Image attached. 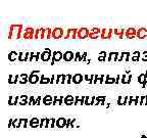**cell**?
Segmentation results:
<instances>
[{
    "label": "cell",
    "mask_w": 147,
    "mask_h": 138,
    "mask_svg": "<svg viewBox=\"0 0 147 138\" xmlns=\"http://www.w3.org/2000/svg\"><path fill=\"white\" fill-rule=\"evenodd\" d=\"M24 27L21 24L18 25H10L8 31V39L10 40H18L23 38L24 34Z\"/></svg>",
    "instance_id": "6da1fadb"
},
{
    "label": "cell",
    "mask_w": 147,
    "mask_h": 138,
    "mask_svg": "<svg viewBox=\"0 0 147 138\" xmlns=\"http://www.w3.org/2000/svg\"><path fill=\"white\" fill-rule=\"evenodd\" d=\"M35 30L34 28L32 27H27L24 31V34H23V39L26 40H32L35 38Z\"/></svg>",
    "instance_id": "7a4b0ae2"
},
{
    "label": "cell",
    "mask_w": 147,
    "mask_h": 138,
    "mask_svg": "<svg viewBox=\"0 0 147 138\" xmlns=\"http://www.w3.org/2000/svg\"><path fill=\"white\" fill-rule=\"evenodd\" d=\"M113 35V29H111V28H103V29H101V36H100L101 39L109 40L111 39Z\"/></svg>",
    "instance_id": "3957f363"
},
{
    "label": "cell",
    "mask_w": 147,
    "mask_h": 138,
    "mask_svg": "<svg viewBox=\"0 0 147 138\" xmlns=\"http://www.w3.org/2000/svg\"><path fill=\"white\" fill-rule=\"evenodd\" d=\"M52 53H53V51H51L48 47H46L43 52L41 53V60L44 62H51V60H52Z\"/></svg>",
    "instance_id": "277c9868"
},
{
    "label": "cell",
    "mask_w": 147,
    "mask_h": 138,
    "mask_svg": "<svg viewBox=\"0 0 147 138\" xmlns=\"http://www.w3.org/2000/svg\"><path fill=\"white\" fill-rule=\"evenodd\" d=\"M78 30L76 28H69L67 30V33L64 35V39H77V36H78Z\"/></svg>",
    "instance_id": "5b68a950"
},
{
    "label": "cell",
    "mask_w": 147,
    "mask_h": 138,
    "mask_svg": "<svg viewBox=\"0 0 147 138\" xmlns=\"http://www.w3.org/2000/svg\"><path fill=\"white\" fill-rule=\"evenodd\" d=\"M40 71H33L32 73L30 74L29 76V83L34 85V84H37V83H40V78L41 77L39 76Z\"/></svg>",
    "instance_id": "8992f818"
},
{
    "label": "cell",
    "mask_w": 147,
    "mask_h": 138,
    "mask_svg": "<svg viewBox=\"0 0 147 138\" xmlns=\"http://www.w3.org/2000/svg\"><path fill=\"white\" fill-rule=\"evenodd\" d=\"M36 40L46 39V29L45 28H37L35 30V38Z\"/></svg>",
    "instance_id": "52a82bcc"
},
{
    "label": "cell",
    "mask_w": 147,
    "mask_h": 138,
    "mask_svg": "<svg viewBox=\"0 0 147 138\" xmlns=\"http://www.w3.org/2000/svg\"><path fill=\"white\" fill-rule=\"evenodd\" d=\"M64 31L62 28L60 27H56L54 28L52 30V38L53 39H60V38H62V37H64Z\"/></svg>",
    "instance_id": "ba28073f"
},
{
    "label": "cell",
    "mask_w": 147,
    "mask_h": 138,
    "mask_svg": "<svg viewBox=\"0 0 147 138\" xmlns=\"http://www.w3.org/2000/svg\"><path fill=\"white\" fill-rule=\"evenodd\" d=\"M89 34H90V30L88 28H80L78 30V36L77 38L78 39H86V38H89Z\"/></svg>",
    "instance_id": "9c48e42d"
},
{
    "label": "cell",
    "mask_w": 147,
    "mask_h": 138,
    "mask_svg": "<svg viewBox=\"0 0 147 138\" xmlns=\"http://www.w3.org/2000/svg\"><path fill=\"white\" fill-rule=\"evenodd\" d=\"M61 60H63V53H62L61 51H58V50L53 51V53H52V60L50 62V64H51V66H53L55 62H60Z\"/></svg>",
    "instance_id": "30bf717a"
},
{
    "label": "cell",
    "mask_w": 147,
    "mask_h": 138,
    "mask_svg": "<svg viewBox=\"0 0 147 138\" xmlns=\"http://www.w3.org/2000/svg\"><path fill=\"white\" fill-rule=\"evenodd\" d=\"M132 74L130 73V71H126V73L123 74L122 77H121V83L122 84H130L132 81Z\"/></svg>",
    "instance_id": "8fae6325"
},
{
    "label": "cell",
    "mask_w": 147,
    "mask_h": 138,
    "mask_svg": "<svg viewBox=\"0 0 147 138\" xmlns=\"http://www.w3.org/2000/svg\"><path fill=\"white\" fill-rule=\"evenodd\" d=\"M125 36L128 38V39H134L137 37V30L135 28H128L125 33Z\"/></svg>",
    "instance_id": "7c38bea8"
},
{
    "label": "cell",
    "mask_w": 147,
    "mask_h": 138,
    "mask_svg": "<svg viewBox=\"0 0 147 138\" xmlns=\"http://www.w3.org/2000/svg\"><path fill=\"white\" fill-rule=\"evenodd\" d=\"M119 54H121V53L117 52V51H115V52H113V51L109 52V53H108V55H107V62H119Z\"/></svg>",
    "instance_id": "4fadbf2b"
},
{
    "label": "cell",
    "mask_w": 147,
    "mask_h": 138,
    "mask_svg": "<svg viewBox=\"0 0 147 138\" xmlns=\"http://www.w3.org/2000/svg\"><path fill=\"white\" fill-rule=\"evenodd\" d=\"M75 54H76V53H74L73 51H71V50L65 51V52L63 53V60L67 62H71L73 60H75Z\"/></svg>",
    "instance_id": "5bb4252c"
},
{
    "label": "cell",
    "mask_w": 147,
    "mask_h": 138,
    "mask_svg": "<svg viewBox=\"0 0 147 138\" xmlns=\"http://www.w3.org/2000/svg\"><path fill=\"white\" fill-rule=\"evenodd\" d=\"M137 38L138 39H145V38H147L146 28H139V30H137Z\"/></svg>",
    "instance_id": "9a60e30c"
},
{
    "label": "cell",
    "mask_w": 147,
    "mask_h": 138,
    "mask_svg": "<svg viewBox=\"0 0 147 138\" xmlns=\"http://www.w3.org/2000/svg\"><path fill=\"white\" fill-rule=\"evenodd\" d=\"M30 60V52H18V62H29Z\"/></svg>",
    "instance_id": "2e32d148"
},
{
    "label": "cell",
    "mask_w": 147,
    "mask_h": 138,
    "mask_svg": "<svg viewBox=\"0 0 147 138\" xmlns=\"http://www.w3.org/2000/svg\"><path fill=\"white\" fill-rule=\"evenodd\" d=\"M67 119L63 117H60L56 120V127L57 128H64V127H67Z\"/></svg>",
    "instance_id": "e0dca14e"
},
{
    "label": "cell",
    "mask_w": 147,
    "mask_h": 138,
    "mask_svg": "<svg viewBox=\"0 0 147 138\" xmlns=\"http://www.w3.org/2000/svg\"><path fill=\"white\" fill-rule=\"evenodd\" d=\"M131 56H132L131 53L128 52V51H124V52H121V54H119V62H123V60H125V62H129Z\"/></svg>",
    "instance_id": "ac0fdd59"
},
{
    "label": "cell",
    "mask_w": 147,
    "mask_h": 138,
    "mask_svg": "<svg viewBox=\"0 0 147 138\" xmlns=\"http://www.w3.org/2000/svg\"><path fill=\"white\" fill-rule=\"evenodd\" d=\"M40 121L41 120H39L38 118H32L29 121V126L31 128H38V127H40Z\"/></svg>",
    "instance_id": "d6986e66"
},
{
    "label": "cell",
    "mask_w": 147,
    "mask_h": 138,
    "mask_svg": "<svg viewBox=\"0 0 147 138\" xmlns=\"http://www.w3.org/2000/svg\"><path fill=\"white\" fill-rule=\"evenodd\" d=\"M125 33H126V30L124 29H121V28H117V29H113V34L115 36H117L119 39H123Z\"/></svg>",
    "instance_id": "ffe728a7"
},
{
    "label": "cell",
    "mask_w": 147,
    "mask_h": 138,
    "mask_svg": "<svg viewBox=\"0 0 147 138\" xmlns=\"http://www.w3.org/2000/svg\"><path fill=\"white\" fill-rule=\"evenodd\" d=\"M138 83H139V84H141V85H142V87L143 88H145L146 87V74H140V75H139V76H138Z\"/></svg>",
    "instance_id": "44dd1931"
},
{
    "label": "cell",
    "mask_w": 147,
    "mask_h": 138,
    "mask_svg": "<svg viewBox=\"0 0 147 138\" xmlns=\"http://www.w3.org/2000/svg\"><path fill=\"white\" fill-rule=\"evenodd\" d=\"M53 96H51V95H45V96L42 98V102H43V104H45V106H50V104H53Z\"/></svg>",
    "instance_id": "7402d4cb"
},
{
    "label": "cell",
    "mask_w": 147,
    "mask_h": 138,
    "mask_svg": "<svg viewBox=\"0 0 147 138\" xmlns=\"http://www.w3.org/2000/svg\"><path fill=\"white\" fill-rule=\"evenodd\" d=\"M53 104L52 106H62L64 104V96H53Z\"/></svg>",
    "instance_id": "603a6c76"
},
{
    "label": "cell",
    "mask_w": 147,
    "mask_h": 138,
    "mask_svg": "<svg viewBox=\"0 0 147 138\" xmlns=\"http://www.w3.org/2000/svg\"><path fill=\"white\" fill-rule=\"evenodd\" d=\"M84 80V76L82 74H75L73 76V83L74 84H80Z\"/></svg>",
    "instance_id": "cb8c5ba5"
},
{
    "label": "cell",
    "mask_w": 147,
    "mask_h": 138,
    "mask_svg": "<svg viewBox=\"0 0 147 138\" xmlns=\"http://www.w3.org/2000/svg\"><path fill=\"white\" fill-rule=\"evenodd\" d=\"M20 83V75H9L8 76V84H16Z\"/></svg>",
    "instance_id": "d4e9b609"
},
{
    "label": "cell",
    "mask_w": 147,
    "mask_h": 138,
    "mask_svg": "<svg viewBox=\"0 0 147 138\" xmlns=\"http://www.w3.org/2000/svg\"><path fill=\"white\" fill-rule=\"evenodd\" d=\"M140 102V97L139 96H130L129 97V102L128 104H133V106H137Z\"/></svg>",
    "instance_id": "484cf974"
},
{
    "label": "cell",
    "mask_w": 147,
    "mask_h": 138,
    "mask_svg": "<svg viewBox=\"0 0 147 138\" xmlns=\"http://www.w3.org/2000/svg\"><path fill=\"white\" fill-rule=\"evenodd\" d=\"M29 76H30V75H28V74H26V73L21 74V75H20V84L24 85V84L29 83Z\"/></svg>",
    "instance_id": "4316f807"
},
{
    "label": "cell",
    "mask_w": 147,
    "mask_h": 138,
    "mask_svg": "<svg viewBox=\"0 0 147 138\" xmlns=\"http://www.w3.org/2000/svg\"><path fill=\"white\" fill-rule=\"evenodd\" d=\"M50 124V119L49 118H43L40 121V128H49Z\"/></svg>",
    "instance_id": "83f0119b"
},
{
    "label": "cell",
    "mask_w": 147,
    "mask_h": 138,
    "mask_svg": "<svg viewBox=\"0 0 147 138\" xmlns=\"http://www.w3.org/2000/svg\"><path fill=\"white\" fill-rule=\"evenodd\" d=\"M20 102V96H9L8 104L9 106H16Z\"/></svg>",
    "instance_id": "f1b7e54d"
},
{
    "label": "cell",
    "mask_w": 147,
    "mask_h": 138,
    "mask_svg": "<svg viewBox=\"0 0 147 138\" xmlns=\"http://www.w3.org/2000/svg\"><path fill=\"white\" fill-rule=\"evenodd\" d=\"M95 101H96V96H86L85 106H95Z\"/></svg>",
    "instance_id": "f546056e"
},
{
    "label": "cell",
    "mask_w": 147,
    "mask_h": 138,
    "mask_svg": "<svg viewBox=\"0 0 147 138\" xmlns=\"http://www.w3.org/2000/svg\"><path fill=\"white\" fill-rule=\"evenodd\" d=\"M129 102V96H119L117 98V104L119 106H126Z\"/></svg>",
    "instance_id": "4dcf8cb0"
},
{
    "label": "cell",
    "mask_w": 147,
    "mask_h": 138,
    "mask_svg": "<svg viewBox=\"0 0 147 138\" xmlns=\"http://www.w3.org/2000/svg\"><path fill=\"white\" fill-rule=\"evenodd\" d=\"M64 104L67 106H71V104H75V97L73 95H67V96L64 97Z\"/></svg>",
    "instance_id": "1f68e13d"
},
{
    "label": "cell",
    "mask_w": 147,
    "mask_h": 138,
    "mask_svg": "<svg viewBox=\"0 0 147 138\" xmlns=\"http://www.w3.org/2000/svg\"><path fill=\"white\" fill-rule=\"evenodd\" d=\"M16 60H18V52H16V51H10L8 53V60L9 62H16Z\"/></svg>",
    "instance_id": "d6a6232c"
},
{
    "label": "cell",
    "mask_w": 147,
    "mask_h": 138,
    "mask_svg": "<svg viewBox=\"0 0 147 138\" xmlns=\"http://www.w3.org/2000/svg\"><path fill=\"white\" fill-rule=\"evenodd\" d=\"M29 98H30V97L27 96V95H21V96H20V102H18V104H20V106L29 104Z\"/></svg>",
    "instance_id": "836d02e7"
},
{
    "label": "cell",
    "mask_w": 147,
    "mask_h": 138,
    "mask_svg": "<svg viewBox=\"0 0 147 138\" xmlns=\"http://www.w3.org/2000/svg\"><path fill=\"white\" fill-rule=\"evenodd\" d=\"M85 99L86 96H75V106H78V104H85Z\"/></svg>",
    "instance_id": "e575fe53"
},
{
    "label": "cell",
    "mask_w": 147,
    "mask_h": 138,
    "mask_svg": "<svg viewBox=\"0 0 147 138\" xmlns=\"http://www.w3.org/2000/svg\"><path fill=\"white\" fill-rule=\"evenodd\" d=\"M98 104H100V106H103V104H105V97H104V96H98V97H96L95 106H98Z\"/></svg>",
    "instance_id": "d590c367"
},
{
    "label": "cell",
    "mask_w": 147,
    "mask_h": 138,
    "mask_svg": "<svg viewBox=\"0 0 147 138\" xmlns=\"http://www.w3.org/2000/svg\"><path fill=\"white\" fill-rule=\"evenodd\" d=\"M51 78L45 77L43 74H41V78H40V84H50Z\"/></svg>",
    "instance_id": "8d00e7d4"
},
{
    "label": "cell",
    "mask_w": 147,
    "mask_h": 138,
    "mask_svg": "<svg viewBox=\"0 0 147 138\" xmlns=\"http://www.w3.org/2000/svg\"><path fill=\"white\" fill-rule=\"evenodd\" d=\"M106 55H108V53H106V51H100L99 54H98V60L99 62H105Z\"/></svg>",
    "instance_id": "74e56055"
},
{
    "label": "cell",
    "mask_w": 147,
    "mask_h": 138,
    "mask_svg": "<svg viewBox=\"0 0 147 138\" xmlns=\"http://www.w3.org/2000/svg\"><path fill=\"white\" fill-rule=\"evenodd\" d=\"M22 126V121L21 119H13V122H12V128H21Z\"/></svg>",
    "instance_id": "f35d334b"
},
{
    "label": "cell",
    "mask_w": 147,
    "mask_h": 138,
    "mask_svg": "<svg viewBox=\"0 0 147 138\" xmlns=\"http://www.w3.org/2000/svg\"><path fill=\"white\" fill-rule=\"evenodd\" d=\"M94 77L95 75H84V80L87 81V82H89L90 84H93V82H94Z\"/></svg>",
    "instance_id": "ab89813d"
},
{
    "label": "cell",
    "mask_w": 147,
    "mask_h": 138,
    "mask_svg": "<svg viewBox=\"0 0 147 138\" xmlns=\"http://www.w3.org/2000/svg\"><path fill=\"white\" fill-rule=\"evenodd\" d=\"M105 84H115V78L113 77H110L109 75H106L105 78Z\"/></svg>",
    "instance_id": "60d3db41"
},
{
    "label": "cell",
    "mask_w": 147,
    "mask_h": 138,
    "mask_svg": "<svg viewBox=\"0 0 147 138\" xmlns=\"http://www.w3.org/2000/svg\"><path fill=\"white\" fill-rule=\"evenodd\" d=\"M52 30L51 28H46V39H50L52 38Z\"/></svg>",
    "instance_id": "b9f144b4"
},
{
    "label": "cell",
    "mask_w": 147,
    "mask_h": 138,
    "mask_svg": "<svg viewBox=\"0 0 147 138\" xmlns=\"http://www.w3.org/2000/svg\"><path fill=\"white\" fill-rule=\"evenodd\" d=\"M75 62H82V54H81L80 51H77L76 54H75Z\"/></svg>",
    "instance_id": "7bdbcfd3"
},
{
    "label": "cell",
    "mask_w": 147,
    "mask_h": 138,
    "mask_svg": "<svg viewBox=\"0 0 147 138\" xmlns=\"http://www.w3.org/2000/svg\"><path fill=\"white\" fill-rule=\"evenodd\" d=\"M139 104H141V106H147V96L146 95L140 97V102H139Z\"/></svg>",
    "instance_id": "ee69618b"
},
{
    "label": "cell",
    "mask_w": 147,
    "mask_h": 138,
    "mask_svg": "<svg viewBox=\"0 0 147 138\" xmlns=\"http://www.w3.org/2000/svg\"><path fill=\"white\" fill-rule=\"evenodd\" d=\"M29 106H36V98H35V96H30V98H29Z\"/></svg>",
    "instance_id": "f6af8a7d"
},
{
    "label": "cell",
    "mask_w": 147,
    "mask_h": 138,
    "mask_svg": "<svg viewBox=\"0 0 147 138\" xmlns=\"http://www.w3.org/2000/svg\"><path fill=\"white\" fill-rule=\"evenodd\" d=\"M56 126V119L54 118H50V124H49V128H53Z\"/></svg>",
    "instance_id": "bcb514c9"
},
{
    "label": "cell",
    "mask_w": 147,
    "mask_h": 138,
    "mask_svg": "<svg viewBox=\"0 0 147 138\" xmlns=\"http://www.w3.org/2000/svg\"><path fill=\"white\" fill-rule=\"evenodd\" d=\"M141 58V55H132L131 56V60L132 62H139V60Z\"/></svg>",
    "instance_id": "7dc6e473"
},
{
    "label": "cell",
    "mask_w": 147,
    "mask_h": 138,
    "mask_svg": "<svg viewBox=\"0 0 147 138\" xmlns=\"http://www.w3.org/2000/svg\"><path fill=\"white\" fill-rule=\"evenodd\" d=\"M21 121H22V124H23L24 128H27L28 124H29V121H30V120H28V119H21Z\"/></svg>",
    "instance_id": "c3c4849f"
},
{
    "label": "cell",
    "mask_w": 147,
    "mask_h": 138,
    "mask_svg": "<svg viewBox=\"0 0 147 138\" xmlns=\"http://www.w3.org/2000/svg\"><path fill=\"white\" fill-rule=\"evenodd\" d=\"M141 60H143V62H147V50L143 51L142 52V55H141Z\"/></svg>",
    "instance_id": "681fc988"
},
{
    "label": "cell",
    "mask_w": 147,
    "mask_h": 138,
    "mask_svg": "<svg viewBox=\"0 0 147 138\" xmlns=\"http://www.w3.org/2000/svg\"><path fill=\"white\" fill-rule=\"evenodd\" d=\"M61 78H62V74H59L56 76V80H55V84H59L61 82Z\"/></svg>",
    "instance_id": "f907efd6"
},
{
    "label": "cell",
    "mask_w": 147,
    "mask_h": 138,
    "mask_svg": "<svg viewBox=\"0 0 147 138\" xmlns=\"http://www.w3.org/2000/svg\"><path fill=\"white\" fill-rule=\"evenodd\" d=\"M87 52H83V54H82V62H88V60H87Z\"/></svg>",
    "instance_id": "816d5d0a"
},
{
    "label": "cell",
    "mask_w": 147,
    "mask_h": 138,
    "mask_svg": "<svg viewBox=\"0 0 147 138\" xmlns=\"http://www.w3.org/2000/svg\"><path fill=\"white\" fill-rule=\"evenodd\" d=\"M35 57H36V52H30V60H29V62L35 60Z\"/></svg>",
    "instance_id": "f5cc1de1"
},
{
    "label": "cell",
    "mask_w": 147,
    "mask_h": 138,
    "mask_svg": "<svg viewBox=\"0 0 147 138\" xmlns=\"http://www.w3.org/2000/svg\"><path fill=\"white\" fill-rule=\"evenodd\" d=\"M71 83H73V76L71 75H67V84H71Z\"/></svg>",
    "instance_id": "db71d44e"
},
{
    "label": "cell",
    "mask_w": 147,
    "mask_h": 138,
    "mask_svg": "<svg viewBox=\"0 0 147 138\" xmlns=\"http://www.w3.org/2000/svg\"><path fill=\"white\" fill-rule=\"evenodd\" d=\"M104 78H105V76H104V75H101V76L99 77V83H100V84H103V83L105 82Z\"/></svg>",
    "instance_id": "11a10c76"
},
{
    "label": "cell",
    "mask_w": 147,
    "mask_h": 138,
    "mask_svg": "<svg viewBox=\"0 0 147 138\" xmlns=\"http://www.w3.org/2000/svg\"><path fill=\"white\" fill-rule=\"evenodd\" d=\"M41 58V53L36 52V57H35V62H39V60Z\"/></svg>",
    "instance_id": "9f6ffc18"
},
{
    "label": "cell",
    "mask_w": 147,
    "mask_h": 138,
    "mask_svg": "<svg viewBox=\"0 0 147 138\" xmlns=\"http://www.w3.org/2000/svg\"><path fill=\"white\" fill-rule=\"evenodd\" d=\"M55 80H56V76H55V75H52V76H51L50 84H54V83H55Z\"/></svg>",
    "instance_id": "6f0895ef"
},
{
    "label": "cell",
    "mask_w": 147,
    "mask_h": 138,
    "mask_svg": "<svg viewBox=\"0 0 147 138\" xmlns=\"http://www.w3.org/2000/svg\"><path fill=\"white\" fill-rule=\"evenodd\" d=\"M121 75H117V78H115V84H119L121 83Z\"/></svg>",
    "instance_id": "680465c9"
},
{
    "label": "cell",
    "mask_w": 147,
    "mask_h": 138,
    "mask_svg": "<svg viewBox=\"0 0 147 138\" xmlns=\"http://www.w3.org/2000/svg\"><path fill=\"white\" fill-rule=\"evenodd\" d=\"M41 104V96H38L36 98V106H39Z\"/></svg>",
    "instance_id": "91938a15"
},
{
    "label": "cell",
    "mask_w": 147,
    "mask_h": 138,
    "mask_svg": "<svg viewBox=\"0 0 147 138\" xmlns=\"http://www.w3.org/2000/svg\"><path fill=\"white\" fill-rule=\"evenodd\" d=\"M97 82H99V77L97 76V75H95V77H94V82H93V84H96Z\"/></svg>",
    "instance_id": "94428289"
},
{
    "label": "cell",
    "mask_w": 147,
    "mask_h": 138,
    "mask_svg": "<svg viewBox=\"0 0 147 138\" xmlns=\"http://www.w3.org/2000/svg\"><path fill=\"white\" fill-rule=\"evenodd\" d=\"M12 122H13V119H9V122H8V128L12 127Z\"/></svg>",
    "instance_id": "6125c7cd"
},
{
    "label": "cell",
    "mask_w": 147,
    "mask_h": 138,
    "mask_svg": "<svg viewBox=\"0 0 147 138\" xmlns=\"http://www.w3.org/2000/svg\"><path fill=\"white\" fill-rule=\"evenodd\" d=\"M71 121H73V120H71V119H67V127H65V128H69V125H71Z\"/></svg>",
    "instance_id": "be15d7a7"
},
{
    "label": "cell",
    "mask_w": 147,
    "mask_h": 138,
    "mask_svg": "<svg viewBox=\"0 0 147 138\" xmlns=\"http://www.w3.org/2000/svg\"><path fill=\"white\" fill-rule=\"evenodd\" d=\"M145 74H146V84H147V72Z\"/></svg>",
    "instance_id": "e7e4bbea"
}]
</instances>
